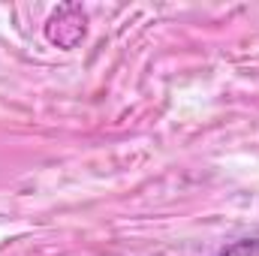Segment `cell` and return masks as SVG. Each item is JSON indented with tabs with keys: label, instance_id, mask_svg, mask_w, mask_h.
Here are the masks:
<instances>
[{
	"label": "cell",
	"instance_id": "6da1fadb",
	"mask_svg": "<svg viewBox=\"0 0 259 256\" xmlns=\"http://www.w3.org/2000/svg\"><path fill=\"white\" fill-rule=\"evenodd\" d=\"M84 30H88V15L78 3H64L58 6L49 21H46V36L52 46L58 49H75L81 39H84Z\"/></svg>",
	"mask_w": 259,
	"mask_h": 256
},
{
	"label": "cell",
	"instance_id": "7a4b0ae2",
	"mask_svg": "<svg viewBox=\"0 0 259 256\" xmlns=\"http://www.w3.org/2000/svg\"><path fill=\"white\" fill-rule=\"evenodd\" d=\"M217 256H259V238H238L223 244Z\"/></svg>",
	"mask_w": 259,
	"mask_h": 256
}]
</instances>
